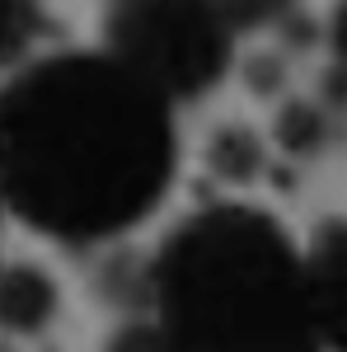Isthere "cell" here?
<instances>
[{"instance_id":"3957f363","label":"cell","mask_w":347,"mask_h":352,"mask_svg":"<svg viewBox=\"0 0 347 352\" xmlns=\"http://www.w3.org/2000/svg\"><path fill=\"white\" fill-rule=\"evenodd\" d=\"M104 52L179 109L225 80L235 28L216 0H113L104 14Z\"/></svg>"},{"instance_id":"ba28073f","label":"cell","mask_w":347,"mask_h":352,"mask_svg":"<svg viewBox=\"0 0 347 352\" xmlns=\"http://www.w3.org/2000/svg\"><path fill=\"white\" fill-rule=\"evenodd\" d=\"M43 33V0H0V71L19 66Z\"/></svg>"},{"instance_id":"4fadbf2b","label":"cell","mask_w":347,"mask_h":352,"mask_svg":"<svg viewBox=\"0 0 347 352\" xmlns=\"http://www.w3.org/2000/svg\"><path fill=\"white\" fill-rule=\"evenodd\" d=\"M0 221H5V202H0Z\"/></svg>"},{"instance_id":"6da1fadb","label":"cell","mask_w":347,"mask_h":352,"mask_svg":"<svg viewBox=\"0 0 347 352\" xmlns=\"http://www.w3.org/2000/svg\"><path fill=\"white\" fill-rule=\"evenodd\" d=\"M179 174V118L108 52H56L0 89V202L71 249L122 240Z\"/></svg>"},{"instance_id":"8fae6325","label":"cell","mask_w":347,"mask_h":352,"mask_svg":"<svg viewBox=\"0 0 347 352\" xmlns=\"http://www.w3.org/2000/svg\"><path fill=\"white\" fill-rule=\"evenodd\" d=\"M104 352H169L164 333L155 320H127L108 333V348Z\"/></svg>"},{"instance_id":"9c48e42d","label":"cell","mask_w":347,"mask_h":352,"mask_svg":"<svg viewBox=\"0 0 347 352\" xmlns=\"http://www.w3.org/2000/svg\"><path fill=\"white\" fill-rule=\"evenodd\" d=\"M216 10L235 33H258V28L287 24L295 14V0H216Z\"/></svg>"},{"instance_id":"7a4b0ae2","label":"cell","mask_w":347,"mask_h":352,"mask_svg":"<svg viewBox=\"0 0 347 352\" xmlns=\"http://www.w3.org/2000/svg\"><path fill=\"white\" fill-rule=\"evenodd\" d=\"M146 305L169 352H328L300 244L263 207L183 217L146 268Z\"/></svg>"},{"instance_id":"277c9868","label":"cell","mask_w":347,"mask_h":352,"mask_svg":"<svg viewBox=\"0 0 347 352\" xmlns=\"http://www.w3.org/2000/svg\"><path fill=\"white\" fill-rule=\"evenodd\" d=\"M305 258V287H310V305H315V324L324 333V348L343 352L347 343V254H343V221L328 217L310 244L300 249Z\"/></svg>"},{"instance_id":"5b68a950","label":"cell","mask_w":347,"mask_h":352,"mask_svg":"<svg viewBox=\"0 0 347 352\" xmlns=\"http://www.w3.org/2000/svg\"><path fill=\"white\" fill-rule=\"evenodd\" d=\"M61 310V287L38 263H0V329L28 338L43 333Z\"/></svg>"},{"instance_id":"52a82bcc","label":"cell","mask_w":347,"mask_h":352,"mask_svg":"<svg viewBox=\"0 0 347 352\" xmlns=\"http://www.w3.org/2000/svg\"><path fill=\"white\" fill-rule=\"evenodd\" d=\"M263 141L254 127H244V122H221L212 136H207V169H212L216 179H225V184H235V188H249L258 174H263Z\"/></svg>"},{"instance_id":"7c38bea8","label":"cell","mask_w":347,"mask_h":352,"mask_svg":"<svg viewBox=\"0 0 347 352\" xmlns=\"http://www.w3.org/2000/svg\"><path fill=\"white\" fill-rule=\"evenodd\" d=\"M0 352H14V348H10V343H0Z\"/></svg>"},{"instance_id":"30bf717a","label":"cell","mask_w":347,"mask_h":352,"mask_svg":"<svg viewBox=\"0 0 347 352\" xmlns=\"http://www.w3.org/2000/svg\"><path fill=\"white\" fill-rule=\"evenodd\" d=\"M244 85H249V94H258V99H277L282 85H287V61L277 52H254L244 61Z\"/></svg>"},{"instance_id":"8992f818","label":"cell","mask_w":347,"mask_h":352,"mask_svg":"<svg viewBox=\"0 0 347 352\" xmlns=\"http://www.w3.org/2000/svg\"><path fill=\"white\" fill-rule=\"evenodd\" d=\"M272 136L291 160H320L333 146V113L324 109L320 99H287L277 109Z\"/></svg>"}]
</instances>
